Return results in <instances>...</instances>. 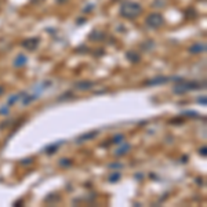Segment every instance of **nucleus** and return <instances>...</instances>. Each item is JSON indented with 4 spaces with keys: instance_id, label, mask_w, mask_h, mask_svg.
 <instances>
[{
    "instance_id": "1",
    "label": "nucleus",
    "mask_w": 207,
    "mask_h": 207,
    "mask_svg": "<svg viewBox=\"0 0 207 207\" xmlns=\"http://www.w3.org/2000/svg\"><path fill=\"white\" fill-rule=\"evenodd\" d=\"M122 15H124L126 18L129 19H133L135 17H138L139 14L142 13V7L137 3H131V2H127L122 6V10H120Z\"/></svg>"
},
{
    "instance_id": "2",
    "label": "nucleus",
    "mask_w": 207,
    "mask_h": 207,
    "mask_svg": "<svg viewBox=\"0 0 207 207\" xmlns=\"http://www.w3.org/2000/svg\"><path fill=\"white\" fill-rule=\"evenodd\" d=\"M163 24H164V19H163V17L160 14H151L146 18V25L151 26L153 29L160 28Z\"/></svg>"
},
{
    "instance_id": "3",
    "label": "nucleus",
    "mask_w": 207,
    "mask_h": 207,
    "mask_svg": "<svg viewBox=\"0 0 207 207\" xmlns=\"http://www.w3.org/2000/svg\"><path fill=\"white\" fill-rule=\"evenodd\" d=\"M38 44H39V39H38V38L28 39V40H25V42L22 43V46H24V47H25L26 50H29V51L35 50L36 47H38Z\"/></svg>"
},
{
    "instance_id": "4",
    "label": "nucleus",
    "mask_w": 207,
    "mask_h": 207,
    "mask_svg": "<svg viewBox=\"0 0 207 207\" xmlns=\"http://www.w3.org/2000/svg\"><path fill=\"white\" fill-rule=\"evenodd\" d=\"M206 50V46L202 44V43H198V44H193L191 48H189V51L192 53V54H199V53H203Z\"/></svg>"
},
{
    "instance_id": "5",
    "label": "nucleus",
    "mask_w": 207,
    "mask_h": 207,
    "mask_svg": "<svg viewBox=\"0 0 207 207\" xmlns=\"http://www.w3.org/2000/svg\"><path fill=\"white\" fill-rule=\"evenodd\" d=\"M169 78H155V79H152V80H149V82H145V84L146 86H155V84H160V83H166V82H169Z\"/></svg>"
},
{
    "instance_id": "6",
    "label": "nucleus",
    "mask_w": 207,
    "mask_h": 207,
    "mask_svg": "<svg viewBox=\"0 0 207 207\" xmlns=\"http://www.w3.org/2000/svg\"><path fill=\"white\" fill-rule=\"evenodd\" d=\"M25 64H26V57L22 55V54H19L14 61V66H17V68H21V66H24Z\"/></svg>"
},
{
    "instance_id": "7",
    "label": "nucleus",
    "mask_w": 207,
    "mask_h": 207,
    "mask_svg": "<svg viewBox=\"0 0 207 207\" xmlns=\"http://www.w3.org/2000/svg\"><path fill=\"white\" fill-rule=\"evenodd\" d=\"M91 87H93L91 82H82V83H78V84H76V88H79V90H88Z\"/></svg>"
},
{
    "instance_id": "8",
    "label": "nucleus",
    "mask_w": 207,
    "mask_h": 207,
    "mask_svg": "<svg viewBox=\"0 0 207 207\" xmlns=\"http://www.w3.org/2000/svg\"><path fill=\"white\" fill-rule=\"evenodd\" d=\"M98 134L97 131L94 133H87V134H84V135H82V137H79L78 138V141H87V139H91V138H94V137Z\"/></svg>"
},
{
    "instance_id": "9",
    "label": "nucleus",
    "mask_w": 207,
    "mask_h": 207,
    "mask_svg": "<svg viewBox=\"0 0 207 207\" xmlns=\"http://www.w3.org/2000/svg\"><path fill=\"white\" fill-rule=\"evenodd\" d=\"M71 164H72V160H69V159H62L61 162H59V166H61V167H69Z\"/></svg>"
},
{
    "instance_id": "10",
    "label": "nucleus",
    "mask_w": 207,
    "mask_h": 207,
    "mask_svg": "<svg viewBox=\"0 0 207 207\" xmlns=\"http://www.w3.org/2000/svg\"><path fill=\"white\" fill-rule=\"evenodd\" d=\"M58 145H59V144H54V145L48 146L47 151H46V152H48V153H54V152H55V149H57V146H58Z\"/></svg>"
},
{
    "instance_id": "11",
    "label": "nucleus",
    "mask_w": 207,
    "mask_h": 207,
    "mask_svg": "<svg viewBox=\"0 0 207 207\" xmlns=\"http://www.w3.org/2000/svg\"><path fill=\"white\" fill-rule=\"evenodd\" d=\"M127 149H130V145H126L124 148L119 149V152H116V155H123V153H126V152H127Z\"/></svg>"
},
{
    "instance_id": "12",
    "label": "nucleus",
    "mask_w": 207,
    "mask_h": 207,
    "mask_svg": "<svg viewBox=\"0 0 207 207\" xmlns=\"http://www.w3.org/2000/svg\"><path fill=\"white\" fill-rule=\"evenodd\" d=\"M123 138H124V137H123V135H116L115 138H113V142H115V144H118V142H120V141H122Z\"/></svg>"
},
{
    "instance_id": "13",
    "label": "nucleus",
    "mask_w": 207,
    "mask_h": 207,
    "mask_svg": "<svg viewBox=\"0 0 207 207\" xmlns=\"http://www.w3.org/2000/svg\"><path fill=\"white\" fill-rule=\"evenodd\" d=\"M127 58H131V54H130V53H127ZM138 59H139V55H134V57H133L131 61H133V62H135V61H138Z\"/></svg>"
},
{
    "instance_id": "14",
    "label": "nucleus",
    "mask_w": 207,
    "mask_h": 207,
    "mask_svg": "<svg viewBox=\"0 0 207 207\" xmlns=\"http://www.w3.org/2000/svg\"><path fill=\"white\" fill-rule=\"evenodd\" d=\"M119 178H120V175H119V174H116L115 177H113V175H112V177H111V178H109V179H111V181H118V179H119Z\"/></svg>"
},
{
    "instance_id": "15",
    "label": "nucleus",
    "mask_w": 207,
    "mask_h": 207,
    "mask_svg": "<svg viewBox=\"0 0 207 207\" xmlns=\"http://www.w3.org/2000/svg\"><path fill=\"white\" fill-rule=\"evenodd\" d=\"M32 162V159H26V160H24V162H22V163H24V164H29V163H31Z\"/></svg>"
},
{
    "instance_id": "16",
    "label": "nucleus",
    "mask_w": 207,
    "mask_h": 207,
    "mask_svg": "<svg viewBox=\"0 0 207 207\" xmlns=\"http://www.w3.org/2000/svg\"><path fill=\"white\" fill-rule=\"evenodd\" d=\"M200 153H203V155H206V148H203V149H200Z\"/></svg>"
},
{
    "instance_id": "17",
    "label": "nucleus",
    "mask_w": 207,
    "mask_h": 207,
    "mask_svg": "<svg viewBox=\"0 0 207 207\" xmlns=\"http://www.w3.org/2000/svg\"><path fill=\"white\" fill-rule=\"evenodd\" d=\"M3 91V87H0V93H2Z\"/></svg>"
}]
</instances>
